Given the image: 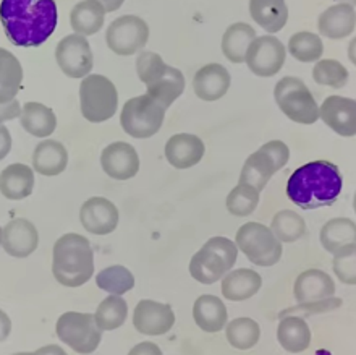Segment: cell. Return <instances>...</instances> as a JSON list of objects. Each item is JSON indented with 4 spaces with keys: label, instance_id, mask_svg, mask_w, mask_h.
<instances>
[{
    "label": "cell",
    "instance_id": "obj_8",
    "mask_svg": "<svg viewBox=\"0 0 356 355\" xmlns=\"http://www.w3.org/2000/svg\"><path fill=\"white\" fill-rule=\"evenodd\" d=\"M80 102L81 114L88 122H106L117 112V88L104 75H88L80 85Z\"/></svg>",
    "mask_w": 356,
    "mask_h": 355
},
{
    "label": "cell",
    "instance_id": "obj_30",
    "mask_svg": "<svg viewBox=\"0 0 356 355\" xmlns=\"http://www.w3.org/2000/svg\"><path fill=\"white\" fill-rule=\"evenodd\" d=\"M258 38L248 23H234L222 38V52L232 63H243L251 42Z\"/></svg>",
    "mask_w": 356,
    "mask_h": 355
},
{
    "label": "cell",
    "instance_id": "obj_43",
    "mask_svg": "<svg viewBox=\"0 0 356 355\" xmlns=\"http://www.w3.org/2000/svg\"><path fill=\"white\" fill-rule=\"evenodd\" d=\"M22 111H23L22 104H19L17 100L5 102V104H0V125H2L3 122L13 120V118L22 116Z\"/></svg>",
    "mask_w": 356,
    "mask_h": 355
},
{
    "label": "cell",
    "instance_id": "obj_3",
    "mask_svg": "<svg viewBox=\"0 0 356 355\" xmlns=\"http://www.w3.org/2000/svg\"><path fill=\"white\" fill-rule=\"evenodd\" d=\"M52 273L65 287H80L94 274V253L86 237L65 234L54 245Z\"/></svg>",
    "mask_w": 356,
    "mask_h": 355
},
{
    "label": "cell",
    "instance_id": "obj_45",
    "mask_svg": "<svg viewBox=\"0 0 356 355\" xmlns=\"http://www.w3.org/2000/svg\"><path fill=\"white\" fill-rule=\"evenodd\" d=\"M10 150H12V135L7 127L0 125V161L8 156Z\"/></svg>",
    "mask_w": 356,
    "mask_h": 355
},
{
    "label": "cell",
    "instance_id": "obj_28",
    "mask_svg": "<svg viewBox=\"0 0 356 355\" xmlns=\"http://www.w3.org/2000/svg\"><path fill=\"white\" fill-rule=\"evenodd\" d=\"M277 341L290 354H301L311 346V329L305 318L285 317L277 326Z\"/></svg>",
    "mask_w": 356,
    "mask_h": 355
},
{
    "label": "cell",
    "instance_id": "obj_51",
    "mask_svg": "<svg viewBox=\"0 0 356 355\" xmlns=\"http://www.w3.org/2000/svg\"><path fill=\"white\" fill-rule=\"evenodd\" d=\"M13 355H38L36 352H18V354H13Z\"/></svg>",
    "mask_w": 356,
    "mask_h": 355
},
{
    "label": "cell",
    "instance_id": "obj_34",
    "mask_svg": "<svg viewBox=\"0 0 356 355\" xmlns=\"http://www.w3.org/2000/svg\"><path fill=\"white\" fill-rule=\"evenodd\" d=\"M319 239L329 253H337L343 246L356 244V223L348 218L330 219L321 229Z\"/></svg>",
    "mask_w": 356,
    "mask_h": 355
},
{
    "label": "cell",
    "instance_id": "obj_10",
    "mask_svg": "<svg viewBox=\"0 0 356 355\" xmlns=\"http://www.w3.org/2000/svg\"><path fill=\"white\" fill-rule=\"evenodd\" d=\"M235 244L256 266H274L282 258V242L270 228L261 223H246L236 232Z\"/></svg>",
    "mask_w": 356,
    "mask_h": 355
},
{
    "label": "cell",
    "instance_id": "obj_47",
    "mask_svg": "<svg viewBox=\"0 0 356 355\" xmlns=\"http://www.w3.org/2000/svg\"><path fill=\"white\" fill-rule=\"evenodd\" d=\"M36 354L38 355H67V352L63 351L60 346H57V344H49V346L38 349Z\"/></svg>",
    "mask_w": 356,
    "mask_h": 355
},
{
    "label": "cell",
    "instance_id": "obj_40",
    "mask_svg": "<svg viewBox=\"0 0 356 355\" xmlns=\"http://www.w3.org/2000/svg\"><path fill=\"white\" fill-rule=\"evenodd\" d=\"M350 73L342 62L334 61V58H323L316 62L313 68L314 81L321 86H330L340 90L348 83Z\"/></svg>",
    "mask_w": 356,
    "mask_h": 355
},
{
    "label": "cell",
    "instance_id": "obj_18",
    "mask_svg": "<svg viewBox=\"0 0 356 355\" xmlns=\"http://www.w3.org/2000/svg\"><path fill=\"white\" fill-rule=\"evenodd\" d=\"M101 166L112 179L128 180L133 179L140 171V156L131 145L125 141H115L104 148Z\"/></svg>",
    "mask_w": 356,
    "mask_h": 355
},
{
    "label": "cell",
    "instance_id": "obj_24",
    "mask_svg": "<svg viewBox=\"0 0 356 355\" xmlns=\"http://www.w3.org/2000/svg\"><path fill=\"white\" fill-rule=\"evenodd\" d=\"M263 279L254 269L241 268L230 271L222 279V294L232 302H243L259 292Z\"/></svg>",
    "mask_w": 356,
    "mask_h": 355
},
{
    "label": "cell",
    "instance_id": "obj_16",
    "mask_svg": "<svg viewBox=\"0 0 356 355\" xmlns=\"http://www.w3.org/2000/svg\"><path fill=\"white\" fill-rule=\"evenodd\" d=\"M319 118L340 136H356V100L329 96L319 107Z\"/></svg>",
    "mask_w": 356,
    "mask_h": 355
},
{
    "label": "cell",
    "instance_id": "obj_50",
    "mask_svg": "<svg viewBox=\"0 0 356 355\" xmlns=\"http://www.w3.org/2000/svg\"><path fill=\"white\" fill-rule=\"evenodd\" d=\"M340 3H347L352 5V7H356V0H340Z\"/></svg>",
    "mask_w": 356,
    "mask_h": 355
},
{
    "label": "cell",
    "instance_id": "obj_38",
    "mask_svg": "<svg viewBox=\"0 0 356 355\" xmlns=\"http://www.w3.org/2000/svg\"><path fill=\"white\" fill-rule=\"evenodd\" d=\"M289 52L291 54V57L296 58L298 62H318L321 61V56L324 54L323 39L314 33L300 31L290 38Z\"/></svg>",
    "mask_w": 356,
    "mask_h": 355
},
{
    "label": "cell",
    "instance_id": "obj_37",
    "mask_svg": "<svg viewBox=\"0 0 356 355\" xmlns=\"http://www.w3.org/2000/svg\"><path fill=\"white\" fill-rule=\"evenodd\" d=\"M270 230L282 244H291L306 234V223L295 211L282 210L272 218Z\"/></svg>",
    "mask_w": 356,
    "mask_h": 355
},
{
    "label": "cell",
    "instance_id": "obj_6",
    "mask_svg": "<svg viewBox=\"0 0 356 355\" xmlns=\"http://www.w3.org/2000/svg\"><path fill=\"white\" fill-rule=\"evenodd\" d=\"M274 97L279 109L296 123L313 125L319 120V106L313 93L296 77H285L277 81Z\"/></svg>",
    "mask_w": 356,
    "mask_h": 355
},
{
    "label": "cell",
    "instance_id": "obj_33",
    "mask_svg": "<svg viewBox=\"0 0 356 355\" xmlns=\"http://www.w3.org/2000/svg\"><path fill=\"white\" fill-rule=\"evenodd\" d=\"M23 83V67L17 57L0 47V104L13 101Z\"/></svg>",
    "mask_w": 356,
    "mask_h": 355
},
{
    "label": "cell",
    "instance_id": "obj_23",
    "mask_svg": "<svg viewBox=\"0 0 356 355\" xmlns=\"http://www.w3.org/2000/svg\"><path fill=\"white\" fill-rule=\"evenodd\" d=\"M356 12L355 7L347 3H335L324 10L318 18V29L321 36L340 41L355 31Z\"/></svg>",
    "mask_w": 356,
    "mask_h": 355
},
{
    "label": "cell",
    "instance_id": "obj_41",
    "mask_svg": "<svg viewBox=\"0 0 356 355\" xmlns=\"http://www.w3.org/2000/svg\"><path fill=\"white\" fill-rule=\"evenodd\" d=\"M259 205V191L253 187L238 184L227 196V210L230 214L245 218L253 214Z\"/></svg>",
    "mask_w": 356,
    "mask_h": 355
},
{
    "label": "cell",
    "instance_id": "obj_53",
    "mask_svg": "<svg viewBox=\"0 0 356 355\" xmlns=\"http://www.w3.org/2000/svg\"><path fill=\"white\" fill-rule=\"evenodd\" d=\"M353 208H355V213H356V194H355V198H353Z\"/></svg>",
    "mask_w": 356,
    "mask_h": 355
},
{
    "label": "cell",
    "instance_id": "obj_49",
    "mask_svg": "<svg viewBox=\"0 0 356 355\" xmlns=\"http://www.w3.org/2000/svg\"><path fill=\"white\" fill-rule=\"evenodd\" d=\"M348 58H350V62H352L356 67V36L348 44Z\"/></svg>",
    "mask_w": 356,
    "mask_h": 355
},
{
    "label": "cell",
    "instance_id": "obj_52",
    "mask_svg": "<svg viewBox=\"0 0 356 355\" xmlns=\"http://www.w3.org/2000/svg\"><path fill=\"white\" fill-rule=\"evenodd\" d=\"M2 237H3V229L0 228V245H2Z\"/></svg>",
    "mask_w": 356,
    "mask_h": 355
},
{
    "label": "cell",
    "instance_id": "obj_25",
    "mask_svg": "<svg viewBox=\"0 0 356 355\" xmlns=\"http://www.w3.org/2000/svg\"><path fill=\"white\" fill-rule=\"evenodd\" d=\"M193 318L204 333H219L227 326V307L216 295H201L193 305Z\"/></svg>",
    "mask_w": 356,
    "mask_h": 355
},
{
    "label": "cell",
    "instance_id": "obj_26",
    "mask_svg": "<svg viewBox=\"0 0 356 355\" xmlns=\"http://www.w3.org/2000/svg\"><path fill=\"white\" fill-rule=\"evenodd\" d=\"M34 172L24 164H12L0 172V194L8 200H23L33 194Z\"/></svg>",
    "mask_w": 356,
    "mask_h": 355
},
{
    "label": "cell",
    "instance_id": "obj_2",
    "mask_svg": "<svg viewBox=\"0 0 356 355\" xmlns=\"http://www.w3.org/2000/svg\"><path fill=\"white\" fill-rule=\"evenodd\" d=\"M342 187L343 179L337 166L329 161H313L290 175L286 196L301 210H318L334 205Z\"/></svg>",
    "mask_w": 356,
    "mask_h": 355
},
{
    "label": "cell",
    "instance_id": "obj_15",
    "mask_svg": "<svg viewBox=\"0 0 356 355\" xmlns=\"http://www.w3.org/2000/svg\"><path fill=\"white\" fill-rule=\"evenodd\" d=\"M133 324L138 333L146 336H162L174 328L175 313L167 303L140 300L133 312Z\"/></svg>",
    "mask_w": 356,
    "mask_h": 355
},
{
    "label": "cell",
    "instance_id": "obj_5",
    "mask_svg": "<svg viewBox=\"0 0 356 355\" xmlns=\"http://www.w3.org/2000/svg\"><path fill=\"white\" fill-rule=\"evenodd\" d=\"M238 258V246L227 237H212L193 255L190 274L197 283L211 285L224 279Z\"/></svg>",
    "mask_w": 356,
    "mask_h": 355
},
{
    "label": "cell",
    "instance_id": "obj_12",
    "mask_svg": "<svg viewBox=\"0 0 356 355\" xmlns=\"http://www.w3.org/2000/svg\"><path fill=\"white\" fill-rule=\"evenodd\" d=\"M149 39V26L136 15H125L113 19L107 28V46L117 56H133L140 52Z\"/></svg>",
    "mask_w": 356,
    "mask_h": 355
},
{
    "label": "cell",
    "instance_id": "obj_13",
    "mask_svg": "<svg viewBox=\"0 0 356 355\" xmlns=\"http://www.w3.org/2000/svg\"><path fill=\"white\" fill-rule=\"evenodd\" d=\"M286 49L279 38L258 36L246 52V65L256 77L270 78L282 70L285 63Z\"/></svg>",
    "mask_w": 356,
    "mask_h": 355
},
{
    "label": "cell",
    "instance_id": "obj_1",
    "mask_svg": "<svg viewBox=\"0 0 356 355\" xmlns=\"http://www.w3.org/2000/svg\"><path fill=\"white\" fill-rule=\"evenodd\" d=\"M54 0H2L0 23L8 41L17 47H38L47 41L57 26Z\"/></svg>",
    "mask_w": 356,
    "mask_h": 355
},
{
    "label": "cell",
    "instance_id": "obj_27",
    "mask_svg": "<svg viewBox=\"0 0 356 355\" xmlns=\"http://www.w3.org/2000/svg\"><path fill=\"white\" fill-rule=\"evenodd\" d=\"M68 164V152L62 143L46 140L33 152V167L38 174L54 177L62 174Z\"/></svg>",
    "mask_w": 356,
    "mask_h": 355
},
{
    "label": "cell",
    "instance_id": "obj_17",
    "mask_svg": "<svg viewBox=\"0 0 356 355\" xmlns=\"http://www.w3.org/2000/svg\"><path fill=\"white\" fill-rule=\"evenodd\" d=\"M293 295L300 305L325 303L334 299L335 283L321 269L303 271L293 284Z\"/></svg>",
    "mask_w": 356,
    "mask_h": 355
},
{
    "label": "cell",
    "instance_id": "obj_19",
    "mask_svg": "<svg viewBox=\"0 0 356 355\" xmlns=\"http://www.w3.org/2000/svg\"><path fill=\"white\" fill-rule=\"evenodd\" d=\"M80 221L89 234L107 235L118 226V210L111 200L92 196L80 210Z\"/></svg>",
    "mask_w": 356,
    "mask_h": 355
},
{
    "label": "cell",
    "instance_id": "obj_31",
    "mask_svg": "<svg viewBox=\"0 0 356 355\" xmlns=\"http://www.w3.org/2000/svg\"><path fill=\"white\" fill-rule=\"evenodd\" d=\"M19 123L29 135L38 138H46L52 135L57 127V117L51 107L41 104V102H26L23 106Z\"/></svg>",
    "mask_w": 356,
    "mask_h": 355
},
{
    "label": "cell",
    "instance_id": "obj_44",
    "mask_svg": "<svg viewBox=\"0 0 356 355\" xmlns=\"http://www.w3.org/2000/svg\"><path fill=\"white\" fill-rule=\"evenodd\" d=\"M128 355H164V354H162L161 347L157 346V344L145 341V342L136 344V346L128 352Z\"/></svg>",
    "mask_w": 356,
    "mask_h": 355
},
{
    "label": "cell",
    "instance_id": "obj_42",
    "mask_svg": "<svg viewBox=\"0 0 356 355\" xmlns=\"http://www.w3.org/2000/svg\"><path fill=\"white\" fill-rule=\"evenodd\" d=\"M332 269L340 283L356 285V244L343 246L334 253Z\"/></svg>",
    "mask_w": 356,
    "mask_h": 355
},
{
    "label": "cell",
    "instance_id": "obj_35",
    "mask_svg": "<svg viewBox=\"0 0 356 355\" xmlns=\"http://www.w3.org/2000/svg\"><path fill=\"white\" fill-rule=\"evenodd\" d=\"M227 341L238 351H248L259 342L261 328L253 318H235L225 328Z\"/></svg>",
    "mask_w": 356,
    "mask_h": 355
},
{
    "label": "cell",
    "instance_id": "obj_46",
    "mask_svg": "<svg viewBox=\"0 0 356 355\" xmlns=\"http://www.w3.org/2000/svg\"><path fill=\"white\" fill-rule=\"evenodd\" d=\"M10 333H12V322H10L8 315L0 310V342H3L10 336Z\"/></svg>",
    "mask_w": 356,
    "mask_h": 355
},
{
    "label": "cell",
    "instance_id": "obj_9",
    "mask_svg": "<svg viewBox=\"0 0 356 355\" xmlns=\"http://www.w3.org/2000/svg\"><path fill=\"white\" fill-rule=\"evenodd\" d=\"M165 107L152 100L149 95L131 97L123 106L120 114L122 128L127 135L138 140L151 138L161 130L165 117Z\"/></svg>",
    "mask_w": 356,
    "mask_h": 355
},
{
    "label": "cell",
    "instance_id": "obj_39",
    "mask_svg": "<svg viewBox=\"0 0 356 355\" xmlns=\"http://www.w3.org/2000/svg\"><path fill=\"white\" fill-rule=\"evenodd\" d=\"M96 284L101 290H106L111 295H123L135 287V276L125 266L115 265L102 269L96 276Z\"/></svg>",
    "mask_w": 356,
    "mask_h": 355
},
{
    "label": "cell",
    "instance_id": "obj_4",
    "mask_svg": "<svg viewBox=\"0 0 356 355\" xmlns=\"http://www.w3.org/2000/svg\"><path fill=\"white\" fill-rule=\"evenodd\" d=\"M136 73L146 85V95L169 109L185 91V77L175 67L167 65L159 54L146 51L136 57Z\"/></svg>",
    "mask_w": 356,
    "mask_h": 355
},
{
    "label": "cell",
    "instance_id": "obj_14",
    "mask_svg": "<svg viewBox=\"0 0 356 355\" xmlns=\"http://www.w3.org/2000/svg\"><path fill=\"white\" fill-rule=\"evenodd\" d=\"M56 58L60 70L70 78H85L92 70V52L81 34H68L57 44Z\"/></svg>",
    "mask_w": 356,
    "mask_h": 355
},
{
    "label": "cell",
    "instance_id": "obj_11",
    "mask_svg": "<svg viewBox=\"0 0 356 355\" xmlns=\"http://www.w3.org/2000/svg\"><path fill=\"white\" fill-rule=\"evenodd\" d=\"M57 336L73 351L88 355L92 354L102 341V329L97 326L91 313L67 312L57 322Z\"/></svg>",
    "mask_w": 356,
    "mask_h": 355
},
{
    "label": "cell",
    "instance_id": "obj_29",
    "mask_svg": "<svg viewBox=\"0 0 356 355\" xmlns=\"http://www.w3.org/2000/svg\"><path fill=\"white\" fill-rule=\"evenodd\" d=\"M250 13L256 24L267 33H279L289 22L285 0H250Z\"/></svg>",
    "mask_w": 356,
    "mask_h": 355
},
{
    "label": "cell",
    "instance_id": "obj_20",
    "mask_svg": "<svg viewBox=\"0 0 356 355\" xmlns=\"http://www.w3.org/2000/svg\"><path fill=\"white\" fill-rule=\"evenodd\" d=\"M39 244V234L36 226L28 219H12L3 228L2 246L10 256L15 258H26L36 251Z\"/></svg>",
    "mask_w": 356,
    "mask_h": 355
},
{
    "label": "cell",
    "instance_id": "obj_36",
    "mask_svg": "<svg viewBox=\"0 0 356 355\" xmlns=\"http://www.w3.org/2000/svg\"><path fill=\"white\" fill-rule=\"evenodd\" d=\"M128 317V305L120 295H111L104 299L99 305L94 318H96L97 326L102 331H113L118 329L127 322Z\"/></svg>",
    "mask_w": 356,
    "mask_h": 355
},
{
    "label": "cell",
    "instance_id": "obj_48",
    "mask_svg": "<svg viewBox=\"0 0 356 355\" xmlns=\"http://www.w3.org/2000/svg\"><path fill=\"white\" fill-rule=\"evenodd\" d=\"M97 2H101L104 5V8H106V12H115L123 5L125 0H97Z\"/></svg>",
    "mask_w": 356,
    "mask_h": 355
},
{
    "label": "cell",
    "instance_id": "obj_32",
    "mask_svg": "<svg viewBox=\"0 0 356 355\" xmlns=\"http://www.w3.org/2000/svg\"><path fill=\"white\" fill-rule=\"evenodd\" d=\"M106 8L97 0H81L73 7L70 13L72 28L81 36H91L102 28L106 18Z\"/></svg>",
    "mask_w": 356,
    "mask_h": 355
},
{
    "label": "cell",
    "instance_id": "obj_22",
    "mask_svg": "<svg viewBox=\"0 0 356 355\" xmlns=\"http://www.w3.org/2000/svg\"><path fill=\"white\" fill-rule=\"evenodd\" d=\"M206 146L200 136L191 133H178L167 141L165 157L175 169H190L204 157Z\"/></svg>",
    "mask_w": 356,
    "mask_h": 355
},
{
    "label": "cell",
    "instance_id": "obj_7",
    "mask_svg": "<svg viewBox=\"0 0 356 355\" xmlns=\"http://www.w3.org/2000/svg\"><path fill=\"white\" fill-rule=\"evenodd\" d=\"M289 159L290 150L284 141L274 140L266 143L245 161L238 184L253 187L261 194L275 172L286 166Z\"/></svg>",
    "mask_w": 356,
    "mask_h": 355
},
{
    "label": "cell",
    "instance_id": "obj_21",
    "mask_svg": "<svg viewBox=\"0 0 356 355\" xmlns=\"http://www.w3.org/2000/svg\"><path fill=\"white\" fill-rule=\"evenodd\" d=\"M230 73L220 63H207L196 72L193 78V90L202 101L212 102L220 100L230 90Z\"/></svg>",
    "mask_w": 356,
    "mask_h": 355
}]
</instances>
